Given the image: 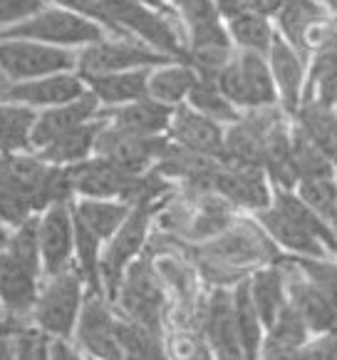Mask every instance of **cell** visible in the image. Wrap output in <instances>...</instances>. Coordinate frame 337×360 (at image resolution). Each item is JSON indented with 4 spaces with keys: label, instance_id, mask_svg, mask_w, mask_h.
<instances>
[{
    "label": "cell",
    "instance_id": "cell-1",
    "mask_svg": "<svg viewBox=\"0 0 337 360\" xmlns=\"http://www.w3.org/2000/svg\"><path fill=\"white\" fill-rule=\"evenodd\" d=\"M256 219L288 254L310 259L337 254V231L295 189L273 186V204L256 212Z\"/></svg>",
    "mask_w": 337,
    "mask_h": 360
},
{
    "label": "cell",
    "instance_id": "cell-2",
    "mask_svg": "<svg viewBox=\"0 0 337 360\" xmlns=\"http://www.w3.org/2000/svg\"><path fill=\"white\" fill-rule=\"evenodd\" d=\"M87 293H90V286L77 266L45 276L30 318L42 333L72 340Z\"/></svg>",
    "mask_w": 337,
    "mask_h": 360
},
{
    "label": "cell",
    "instance_id": "cell-3",
    "mask_svg": "<svg viewBox=\"0 0 337 360\" xmlns=\"http://www.w3.org/2000/svg\"><path fill=\"white\" fill-rule=\"evenodd\" d=\"M216 82L241 112L280 105L268 55L236 48L231 60L218 70Z\"/></svg>",
    "mask_w": 337,
    "mask_h": 360
},
{
    "label": "cell",
    "instance_id": "cell-4",
    "mask_svg": "<svg viewBox=\"0 0 337 360\" xmlns=\"http://www.w3.org/2000/svg\"><path fill=\"white\" fill-rule=\"evenodd\" d=\"M107 35L110 32L100 22L79 15L70 8L55 6V3H50L45 11L32 15L30 20L18 22L13 27H3V37H30V40H40V43L60 45V48L70 50H82L87 45H95L105 40Z\"/></svg>",
    "mask_w": 337,
    "mask_h": 360
},
{
    "label": "cell",
    "instance_id": "cell-5",
    "mask_svg": "<svg viewBox=\"0 0 337 360\" xmlns=\"http://www.w3.org/2000/svg\"><path fill=\"white\" fill-rule=\"evenodd\" d=\"M0 68H3V82H22L58 72H72L77 70V50L40 43L30 37H3Z\"/></svg>",
    "mask_w": 337,
    "mask_h": 360
},
{
    "label": "cell",
    "instance_id": "cell-6",
    "mask_svg": "<svg viewBox=\"0 0 337 360\" xmlns=\"http://www.w3.org/2000/svg\"><path fill=\"white\" fill-rule=\"evenodd\" d=\"M157 196H142L134 202V209L124 219L117 233L105 244L102 251V283L105 293L110 298H117L119 283L124 278L126 269L137 261L144 241L149 233V221H152V204Z\"/></svg>",
    "mask_w": 337,
    "mask_h": 360
},
{
    "label": "cell",
    "instance_id": "cell-7",
    "mask_svg": "<svg viewBox=\"0 0 337 360\" xmlns=\"http://www.w3.org/2000/svg\"><path fill=\"white\" fill-rule=\"evenodd\" d=\"M171 55L142 43L137 37L107 35L105 40L77 50V70L82 75L97 72H121V70H142L171 63Z\"/></svg>",
    "mask_w": 337,
    "mask_h": 360
},
{
    "label": "cell",
    "instance_id": "cell-8",
    "mask_svg": "<svg viewBox=\"0 0 337 360\" xmlns=\"http://www.w3.org/2000/svg\"><path fill=\"white\" fill-rule=\"evenodd\" d=\"M37 244L45 264V276L74 266V209L72 199L50 204L35 217Z\"/></svg>",
    "mask_w": 337,
    "mask_h": 360
},
{
    "label": "cell",
    "instance_id": "cell-9",
    "mask_svg": "<svg viewBox=\"0 0 337 360\" xmlns=\"http://www.w3.org/2000/svg\"><path fill=\"white\" fill-rule=\"evenodd\" d=\"M211 189L236 207L260 212L273 204V181L263 167L231 165L218 159L216 169L211 174Z\"/></svg>",
    "mask_w": 337,
    "mask_h": 360
},
{
    "label": "cell",
    "instance_id": "cell-10",
    "mask_svg": "<svg viewBox=\"0 0 337 360\" xmlns=\"http://www.w3.org/2000/svg\"><path fill=\"white\" fill-rule=\"evenodd\" d=\"M168 147V134L164 137H134L121 134L105 124L97 144V157H105L114 167L132 176H144L161 162L164 152Z\"/></svg>",
    "mask_w": 337,
    "mask_h": 360
},
{
    "label": "cell",
    "instance_id": "cell-11",
    "mask_svg": "<svg viewBox=\"0 0 337 360\" xmlns=\"http://www.w3.org/2000/svg\"><path fill=\"white\" fill-rule=\"evenodd\" d=\"M110 296H102V291H90L87 301L79 313L77 328H74V343L84 355L95 358H124L117 335V318L112 316Z\"/></svg>",
    "mask_w": 337,
    "mask_h": 360
},
{
    "label": "cell",
    "instance_id": "cell-12",
    "mask_svg": "<svg viewBox=\"0 0 337 360\" xmlns=\"http://www.w3.org/2000/svg\"><path fill=\"white\" fill-rule=\"evenodd\" d=\"M117 301L121 303L126 318L159 330L164 296L149 261H134L126 269L124 278L119 283V291H117Z\"/></svg>",
    "mask_w": 337,
    "mask_h": 360
},
{
    "label": "cell",
    "instance_id": "cell-13",
    "mask_svg": "<svg viewBox=\"0 0 337 360\" xmlns=\"http://www.w3.org/2000/svg\"><path fill=\"white\" fill-rule=\"evenodd\" d=\"M84 92H87V82L79 75V70L22 79V82H3V102H20L35 110L65 105V102L82 97Z\"/></svg>",
    "mask_w": 337,
    "mask_h": 360
},
{
    "label": "cell",
    "instance_id": "cell-14",
    "mask_svg": "<svg viewBox=\"0 0 337 360\" xmlns=\"http://www.w3.org/2000/svg\"><path fill=\"white\" fill-rule=\"evenodd\" d=\"M168 139L179 147L209 159H223L226 149V124L206 117L204 112L194 110L189 102L179 105L171 117Z\"/></svg>",
    "mask_w": 337,
    "mask_h": 360
},
{
    "label": "cell",
    "instance_id": "cell-15",
    "mask_svg": "<svg viewBox=\"0 0 337 360\" xmlns=\"http://www.w3.org/2000/svg\"><path fill=\"white\" fill-rule=\"evenodd\" d=\"M305 102L337 107V15L327 20L308 55Z\"/></svg>",
    "mask_w": 337,
    "mask_h": 360
},
{
    "label": "cell",
    "instance_id": "cell-16",
    "mask_svg": "<svg viewBox=\"0 0 337 360\" xmlns=\"http://www.w3.org/2000/svg\"><path fill=\"white\" fill-rule=\"evenodd\" d=\"M270 72H273L275 87H278L280 107L285 115L295 117L305 102V85H308V58L293 48L283 35H275L273 45L268 50Z\"/></svg>",
    "mask_w": 337,
    "mask_h": 360
},
{
    "label": "cell",
    "instance_id": "cell-17",
    "mask_svg": "<svg viewBox=\"0 0 337 360\" xmlns=\"http://www.w3.org/2000/svg\"><path fill=\"white\" fill-rule=\"evenodd\" d=\"M332 13L322 0H283L275 13V27L280 35L293 45L298 53L308 58L312 50V43L327 25Z\"/></svg>",
    "mask_w": 337,
    "mask_h": 360
},
{
    "label": "cell",
    "instance_id": "cell-18",
    "mask_svg": "<svg viewBox=\"0 0 337 360\" xmlns=\"http://www.w3.org/2000/svg\"><path fill=\"white\" fill-rule=\"evenodd\" d=\"M176 107H168L154 97L126 102L121 107H110L100 115L107 120L112 129L121 134H134V137H164L171 127V117Z\"/></svg>",
    "mask_w": 337,
    "mask_h": 360
},
{
    "label": "cell",
    "instance_id": "cell-19",
    "mask_svg": "<svg viewBox=\"0 0 337 360\" xmlns=\"http://www.w3.org/2000/svg\"><path fill=\"white\" fill-rule=\"evenodd\" d=\"M100 112H102V102L90 90L84 92L82 97H77V100L40 110L37 127H35V152H40L42 147H48L50 142H55L62 134L72 132L79 124L100 117Z\"/></svg>",
    "mask_w": 337,
    "mask_h": 360
},
{
    "label": "cell",
    "instance_id": "cell-20",
    "mask_svg": "<svg viewBox=\"0 0 337 360\" xmlns=\"http://www.w3.org/2000/svg\"><path fill=\"white\" fill-rule=\"evenodd\" d=\"M149 68L142 70H121V72H97L82 75L87 90L102 102V110L121 107L126 102L142 100L149 95Z\"/></svg>",
    "mask_w": 337,
    "mask_h": 360
},
{
    "label": "cell",
    "instance_id": "cell-21",
    "mask_svg": "<svg viewBox=\"0 0 337 360\" xmlns=\"http://www.w3.org/2000/svg\"><path fill=\"white\" fill-rule=\"evenodd\" d=\"M206 335L221 358H246L238 335L236 306H233V291L216 288L206 308Z\"/></svg>",
    "mask_w": 337,
    "mask_h": 360
},
{
    "label": "cell",
    "instance_id": "cell-22",
    "mask_svg": "<svg viewBox=\"0 0 337 360\" xmlns=\"http://www.w3.org/2000/svg\"><path fill=\"white\" fill-rule=\"evenodd\" d=\"M107 120L105 117H95L90 122L79 124L72 132L62 134L48 147L40 149V157L48 159L55 167H74L79 162H87L97 154V144H100V134L105 129Z\"/></svg>",
    "mask_w": 337,
    "mask_h": 360
},
{
    "label": "cell",
    "instance_id": "cell-23",
    "mask_svg": "<svg viewBox=\"0 0 337 360\" xmlns=\"http://www.w3.org/2000/svg\"><path fill=\"white\" fill-rule=\"evenodd\" d=\"M72 209L74 217L107 244L117 233V229L124 224V219L129 217L134 202L114 199V196H74Z\"/></svg>",
    "mask_w": 337,
    "mask_h": 360
},
{
    "label": "cell",
    "instance_id": "cell-24",
    "mask_svg": "<svg viewBox=\"0 0 337 360\" xmlns=\"http://www.w3.org/2000/svg\"><path fill=\"white\" fill-rule=\"evenodd\" d=\"M199 82V70L186 60H171L152 68L149 72V97L164 102L168 107H179L189 102Z\"/></svg>",
    "mask_w": 337,
    "mask_h": 360
},
{
    "label": "cell",
    "instance_id": "cell-25",
    "mask_svg": "<svg viewBox=\"0 0 337 360\" xmlns=\"http://www.w3.org/2000/svg\"><path fill=\"white\" fill-rule=\"evenodd\" d=\"M312 338L310 326L305 323V318L295 311L293 303L285 306V311L268 326L263 340V350L260 358H298L303 345Z\"/></svg>",
    "mask_w": 337,
    "mask_h": 360
},
{
    "label": "cell",
    "instance_id": "cell-26",
    "mask_svg": "<svg viewBox=\"0 0 337 360\" xmlns=\"http://www.w3.org/2000/svg\"><path fill=\"white\" fill-rule=\"evenodd\" d=\"M248 288H251L256 308H258L260 318H263V323H265V330H268V326H273V321L290 303L285 269L283 266H265V269H258L248 278Z\"/></svg>",
    "mask_w": 337,
    "mask_h": 360
},
{
    "label": "cell",
    "instance_id": "cell-27",
    "mask_svg": "<svg viewBox=\"0 0 337 360\" xmlns=\"http://www.w3.org/2000/svg\"><path fill=\"white\" fill-rule=\"evenodd\" d=\"M40 110L20 105V102H3L0 110V132H3V154L35 152V127Z\"/></svg>",
    "mask_w": 337,
    "mask_h": 360
},
{
    "label": "cell",
    "instance_id": "cell-28",
    "mask_svg": "<svg viewBox=\"0 0 337 360\" xmlns=\"http://www.w3.org/2000/svg\"><path fill=\"white\" fill-rule=\"evenodd\" d=\"M233 306H236V323H238L243 353H246V358H260V350H263V340H265V323L251 296L248 278H243L233 288Z\"/></svg>",
    "mask_w": 337,
    "mask_h": 360
},
{
    "label": "cell",
    "instance_id": "cell-29",
    "mask_svg": "<svg viewBox=\"0 0 337 360\" xmlns=\"http://www.w3.org/2000/svg\"><path fill=\"white\" fill-rule=\"evenodd\" d=\"M226 27L238 50H253L260 55H268L275 35H278L275 20L263 13H243V15L226 20Z\"/></svg>",
    "mask_w": 337,
    "mask_h": 360
},
{
    "label": "cell",
    "instance_id": "cell-30",
    "mask_svg": "<svg viewBox=\"0 0 337 360\" xmlns=\"http://www.w3.org/2000/svg\"><path fill=\"white\" fill-rule=\"evenodd\" d=\"M189 105L194 107V110L204 112V115L211 117V120L226 124V127L233 122H238L243 115V112L228 100L226 92L218 87L216 77H209V75H199V82H196L194 92H191Z\"/></svg>",
    "mask_w": 337,
    "mask_h": 360
},
{
    "label": "cell",
    "instance_id": "cell-31",
    "mask_svg": "<svg viewBox=\"0 0 337 360\" xmlns=\"http://www.w3.org/2000/svg\"><path fill=\"white\" fill-rule=\"evenodd\" d=\"M295 191L337 231V176H312L295 184Z\"/></svg>",
    "mask_w": 337,
    "mask_h": 360
},
{
    "label": "cell",
    "instance_id": "cell-32",
    "mask_svg": "<svg viewBox=\"0 0 337 360\" xmlns=\"http://www.w3.org/2000/svg\"><path fill=\"white\" fill-rule=\"evenodd\" d=\"M117 335H119V345L124 358H154V355H164L157 338V330L144 323H137L132 318L117 321Z\"/></svg>",
    "mask_w": 337,
    "mask_h": 360
},
{
    "label": "cell",
    "instance_id": "cell-33",
    "mask_svg": "<svg viewBox=\"0 0 337 360\" xmlns=\"http://www.w3.org/2000/svg\"><path fill=\"white\" fill-rule=\"evenodd\" d=\"M209 251H211V256H213V261H218V264L241 266V264H248L253 256L258 259L260 244L253 241L251 233L231 231V233H218L216 241L209 246Z\"/></svg>",
    "mask_w": 337,
    "mask_h": 360
},
{
    "label": "cell",
    "instance_id": "cell-34",
    "mask_svg": "<svg viewBox=\"0 0 337 360\" xmlns=\"http://www.w3.org/2000/svg\"><path fill=\"white\" fill-rule=\"evenodd\" d=\"M48 6L50 0H0V25L13 27L18 22H25Z\"/></svg>",
    "mask_w": 337,
    "mask_h": 360
},
{
    "label": "cell",
    "instance_id": "cell-35",
    "mask_svg": "<svg viewBox=\"0 0 337 360\" xmlns=\"http://www.w3.org/2000/svg\"><path fill=\"white\" fill-rule=\"evenodd\" d=\"M322 3L327 6V11L335 13V15H337V0H322Z\"/></svg>",
    "mask_w": 337,
    "mask_h": 360
}]
</instances>
